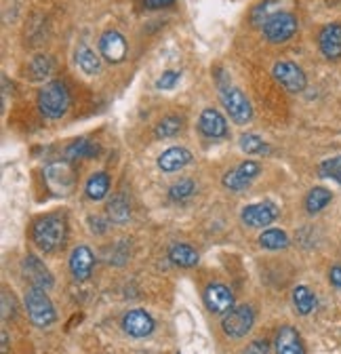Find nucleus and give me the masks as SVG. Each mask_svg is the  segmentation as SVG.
I'll return each instance as SVG.
<instances>
[{
  "mask_svg": "<svg viewBox=\"0 0 341 354\" xmlns=\"http://www.w3.org/2000/svg\"><path fill=\"white\" fill-rule=\"evenodd\" d=\"M95 255L89 247L78 245L70 255V272L76 281H87L93 272Z\"/></svg>",
  "mask_w": 341,
  "mask_h": 354,
  "instance_id": "12",
  "label": "nucleus"
},
{
  "mask_svg": "<svg viewBox=\"0 0 341 354\" xmlns=\"http://www.w3.org/2000/svg\"><path fill=\"white\" fill-rule=\"evenodd\" d=\"M51 72H53V62H51V57H47V55H36V57L30 62V76H32L34 80L47 78Z\"/></svg>",
  "mask_w": 341,
  "mask_h": 354,
  "instance_id": "30",
  "label": "nucleus"
},
{
  "mask_svg": "<svg viewBox=\"0 0 341 354\" xmlns=\"http://www.w3.org/2000/svg\"><path fill=\"white\" fill-rule=\"evenodd\" d=\"M293 304H295V308H297V313H300L302 317H308L310 313H314V308H316V297H314V293H312L308 287L300 285V287H295V289H293Z\"/></svg>",
  "mask_w": 341,
  "mask_h": 354,
  "instance_id": "22",
  "label": "nucleus"
},
{
  "mask_svg": "<svg viewBox=\"0 0 341 354\" xmlns=\"http://www.w3.org/2000/svg\"><path fill=\"white\" fill-rule=\"evenodd\" d=\"M262 173V165L255 162V160H244L240 162L238 167L230 169L226 175H224V186L230 188V190H244L249 188L255 177Z\"/></svg>",
  "mask_w": 341,
  "mask_h": 354,
  "instance_id": "8",
  "label": "nucleus"
},
{
  "mask_svg": "<svg viewBox=\"0 0 341 354\" xmlns=\"http://www.w3.org/2000/svg\"><path fill=\"white\" fill-rule=\"evenodd\" d=\"M175 0H144V7L150 9V11H156V9H164V7H170Z\"/></svg>",
  "mask_w": 341,
  "mask_h": 354,
  "instance_id": "35",
  "label": "nucleus"
},
{
  "mask_svg": "<svg viewBox=\"0 0 341 354\" xmlns=\"http://www.w3.org/2000/svg\"><path fill=\"white\" fill-rule=\"evenodd\" d=\"M84 190H87V196L91 201H104L106 194H108V190H110V177H108V173H104V171L93 173L89 177L87 188H84Z\"/></svg>",
  "mask_w": 341,
  "mask_h": 354,
  "instance_id": "23",
  "label": "nucleus"
},
{
  "mask_svg": "<svg viewBox=\"0 0 341 354\" xmlns=\"http://www.w3.org/2000/svg\"><path fill=\"white\" fill-rule=\"evenodd\" d=\"M23 274L30 279L32 287H38V289H51L53 287V277L51 272L45 268V263H42L36 255H28L23 259Z\"/></svg>",
  "mask_w": 341,
  "mask_h": 354,
  "instance_id": "16",
  "label": "nucleus"
},
{
  "mask_svg": "<svg viewBox=\"0 0 341 354\" xmlns=\"http://www.w3.org/2000/svg\"><path fill=\"white\" fill-rule=\"evenodd\" d=\"M318 47L327 59L341 57V24H327L318 34Z\"/></svg>",
  "mask_w": 341,
  "mask_h": 354,
  "instance_id": "14",
  "label": "nucleus"
},
{
  "mask_svg": "<svg viewBox=\"0 0 341 354\" xmlns=\"http://www.w3.org/2000/svg\"><path fill=\"white\" fill-rule=\"evenodd\" d=\"M276 354H306L304 342L293 327H282L274 339Z\"/></svg>",
  "mask_w": 341,
  "mask_h": 354,
  "instance_id": "18",
  "label": "nucleus"
},
{
  "mask_svg": "<svg viewBox=\"0 0 341 354\" xmlns=\"http://www.w3.org/2000/svg\"><path fill=\"white\" fill-rule=\"evenodd\" d=\"M129 215H131L129 203H126V198L122 194H116L112 198V203L108 205V217L112 221H116V224H124V221L129 219Z\"/></svg>",
  "mask_w": 341,
  "mask_h": 354,
  "instance_id": "27",
  "label": "nucleus"
},
{
  "mask_svg": "<svg viewBox=\"0 0 341 354\" xmlns=\"http://www.w3.org/2000/svg\"><path fill=\"white\" fill-rule=\"evenodd\" d=\"M242 224L249 228H268L278 217V209L272 203H253L242 209Z\"/></svg>",
  "mask_w": 341,
  "mask_h": 354,
  "instance_id": "9",
  "label": "nucleus"
},
{
  "mask_svg": "<svg viewBox=\"0 0 341 354\" xmlns=\"http://www.w3.org/2000/svg\"><path fill=\"white\" fill-rule=\"evenodd\" d=\"M190 160H192V152L190 150H186V148H168L166 152L160 154L158 167L164 173H173V171H179L186 165H190Z\"/></svg>",
  "mask_w": 341,
  "mask_h": 354,
  "instance_id": "19",
  "label": "nucleus"
},
{
  "mask_svg": "<svg viewBox=\"0 0 341 354\" xmlns=\"http://www.w3.org/2000/svg\"><path fill=\"white\" fill-rule=\"evenodd\" d=\"M168 259L175 266H182V268H192V266L198 263V253L186 243H175L168 249Z\"/></svg>",
  "mask_w": 341,
  "mask_h": 354,
  "instance_id": "21",
  "label": "nucleus"
},
{
  "mask_svg": "<svg viewBox=\"0 0 341 354\" xmlns=\"http://www.w3.org/2000/svg\"><path fill=\"white\" fill-rule=\"evenodd\" d=\"M89 224H91V232H97V234L106 232V224L99 217H89Z\"/></svg>",
  "mask_w": 341,
  "mask_h": 354,
  "instance_id": "36",
  "label": "nucleus"
},
{
  "mask_svg": "<svg viewBox=\"0 0 341 354\" xmlns=\"http://www.w3.org/2000/svg\"><path fill=\"white\" fill-rule=\"evenodd\" d=\"M253 323H255L253 310L249 306H238V308H232L230 313L224 315L222 329H224V333L228 337L240 339V337H244L253 329Z\"/></svg>",
  "mask_w": 341,
  "mask_h": 354,
  "instance_id": "6",
  "label": "nucleus"
},
{
  "mask_svg": "<svg viewBox=\"0 0 341 354\" xmlns=\"http://www.w3.org/2000/svg\"><path fill=\"white\" fill-rule=\"evenodd\" d=\"M272 76L276 78V82L289 93H302L304 88H306V84H308L306 72L297 64H293V62H278L272 68Z\"/></svg>",
  "mask_w": 341,
  "mask_h": 354,
  "instance_id": "7",
  "label": "nucleus"
},
{
  "mask_svg": "<svg viewBox=\"0 0 341 354\" xmlns=\"http://www.w3.org/2000/svg\"><path fill=\"white\" fill-rule=\"evenodd\" d=\"M66 219L61 215H47L38 219L34 224V230H32V239H34V245L45 251V253H53L57 251L64 241H66Z\"/></svg>",
  "mask_w": 341,
  "mask_h": 354,
  "instance_id": "1",
  "label": "nucleus"
},
{
  "mask_svg": "<svg viewBox=\"0 0 341 354\" xmlns=\"http://www.w3.org/2000/svg\"><path fill=\"white\" fill-rule=\"evenodd\" d=\"M99 152V146L91 140H76L68 146L66 156L68 160H82V158H93Z\"/></svg>",
  "mask_w": 341,
  "mask_h": 354,
  "instance_id": "24",
  "label": "nucleus"
},
{
  "mask_svg": "<svg viewBox=\"0 0 341 354\" xmlns=\"http://www.w3.org/2000/svg\"><path fill=\"white\" fill-rule=\"evenodd\" d=\"M194 192H196V184H194L192 180H182V182H177V184L170 186L168 198H170V201H175V203H184V201H188Z\"/></svg>",
  "mask_w": 341,
  "mask_h": 354,
  "instance_id": "31",
  "label": "nucleus"
},
{
  "mask_svg": "<svg viewBox=\"0 0 341 354\" xmlns=\"http://www.w3.org/2000/svg\"><path fill=\"white\" fill-rule=\"evenodd\" d=\"M122 329L133 337H146L154 331V319L146 310H131L122 319Z\"/></svg>",
  "mask_w": 341,
  "mask_h": 354,
  "instance_id": "15",
  "label": "nucleus"
},
{
  "mask_svg": "<svg viewBox=\"0 0 341 354\" xmlns=\"http://www.w3.org/2000/svg\"><path fill=\"white\" fill-rule=\"evenodd\" d=\"M318 173H320V177H327V180L341 184V156L322 160V165L318 167Z\"/></svg>",
  "mask_w": 341,
  "mask_h": 354,
  "instance_id": "32",
  "label": "nucleus"
},
{
  "mask_svg": "<svg viewBox=\"0 0 341 354\" xmlns=\"http://www.w3.org/2000/svg\"><path fill=\"white\" fill-rule=\"evenodd\" d=\"M74 59L78 64V68L84 72V74H97L101 70V59L95 55V51L91 47H87L84 42H78V47H76V53H74Z\"/></svg>",
  "mask_w": 341,
  "mask_h": 354,
  "instance_id": "20",
  "label": "nucleus"
},
{
  "mask_svg": "<svg viewBox=\"0 0 341 354\" xmlns=\"http://www.w3.org/2000/svg\"><path fill=\"white\" fill-rule=\"evenodd\" d=\"M7 348H9V335H7V331L3 329V348H0V350H3V354L7 352Z\"/></svg>",
  "mask_w": 341,
  "mask_h": 354,
  "instance_id": "38",
  "label": "nucleus"
},
{
  "mask_svg": "<svg viewBox=\"0 0 341 354\" xmlns=\"http://www.w3.org/2000/svg\"><path fill=\"white\" fill-rule=\"evenodd\" d=\"M297 28H300V21H297V17L293 13L278 11L264 21V36L268 42L280 44V42H286L289 38H293Z\"/></svg>",
  "mask_w": 341,
  "mask_h": 354,
  "instance_id": "4",
  "label": "nucleus"
},
{
  "mask_svg": "<svg viewBox=\"0 0 341 354\" xmlns=\"http://www.w3.org/2000/svg\"><path fill=\"white\" fill-rule=\"evenodd\" d=\"M204 304L211 313L215 315H226L234 308V295L232 291L222 285V283H213L204 289Z\"/></svg>",
  "mask_w": 341,
  "mask_h": 354,
  "instance_id": "11",
  "label": "nucleus"
},
{
  "mask_svg": "<svg viewBox=\"0 0 341 354\" xmlns=\"http://www.w3.org/2000/svg\"><path fill=\"white\" fill-rule=\"evenodd\" d=\"M260 245L268 251H280L289 247V236L278 228H268L260 236Z\"/></svg>",
  "mask_w": 341,
  "mask_h": 354,
  "instance_id": "25",
  "label": "nucleus"
},
{
  "mask_svg": "<svg viewBox=\"0 0 341 354\" xmlns=\"http://www.w3.org/2000/svg\"><path fill=\"white\" fill-rule=\"evenodd\" d=\"M329 279H331V283H333L335 287H341V268H339V266H335V268H331Z\"/></svg>",
  "mask_w": 341,
  "mask_h": 354,
  "instance_id": "37",
  "label": "nucleus"
},
{
  "mask_svg": "<svg viewBox=\"0 0 341 354\" xmlns=\"http://www.w3.org/2000/svg\"><path fill=\"white\" fill-rule=\"evenodd\" d=\"M198 129L202 136L211 138V140H220V138H226L228 133V122L224 118L222 112L213 110V108H206L202 110L200 114V120H198Z\"/></svg>",
  "mask_w": 341,
  "mask_h": 354,
  "instance_id": "13",
  "label": "nucleus"
},
{
  "mask_svg": "<svg viewBox=\"0 0 341 354\" xmlns=\"http://www.w3.org/2000/svg\"><path fill=\"white\" fill-rule=\"evenodd\" d=\"M70 108V93H68V86L59 80L47 82L45 86L40 88L38 93V110L42 116L47 118H61Z\"/></svg>",
  "mask_w": 341,
  "mask_h": 354,
  "instance_id": "2",
  "label": "nucleus"
},
{
  "mask_svg": "<svg viewBox=\"0 0 341 354\" xmlns=\"http://www.w3.org/2000/svg\"><path fill=\"white\" fill-rule=\"evenodd\" d=\"M182 118L179 116H164L158 124H156V138L166 140V138H173L182 131Z\"/></svg>",
  "mask_w": 341,
  "mask_h": 354,
  "instance_id": "29",
  "label": "nucleus"
},
{
  "mask_svg": "<svg viewBox=\"0 0 341 354\" xmlns=\"http://www.w3.org/2000/svg\"><path fill=\"white\" fill-rule=\"evenodd\" d=\"M26 310H28V317L36 327H49L51 323H55L57 315H55V308L47 295L45 289H38V287H30L26 291Z\"/></svg>",
  "mask_w": 341,
  "mask_h": 354,
  "instance_id": "3",
  "label": "nucleus"
},
{
  "mask_svg": "<svg viewBox=\"0 0 341 354\" xmlns=\"http://www.w3.org/2000/svg\"><path fill=\"white\" fill-rule=\"evenodd\" d=\"M238 144H240V150L246 154H266L270 150L268 144L260 136H253V133H244V136H240Z\"/></svg>",
  "mask_w": 341,
  "mask_h": 354,
  "instance_id": "28",
  "label": "nucleus"
},
{
  "mask_svg": "<svg viewBox=\"0 0 341 354\" xmlns=\"http://www.w3.org/2000/svg\"><path fill=\"white\" fill-rule=\"evenodd\" d=\"M220 97H222V104H224V108L228 110V114H230V118L234 122L246 124L253 118V108H251L249 100L244 97V93L240 91V88L230 86V84L222 86Z\"/></svg>",
  "mask_w": 341,
  "mask_h": 354,
  "instance_id": "5",
  "label": "nucleus"
},
{
  "mask_svg": "<svg viewBox=\"0 0 341 354\" xmlns=\"http://www.w3.org/2000/svg\"><path fill=\"white\" fill-rule=\"evenodd\" d=\"M47 182H49V186L55 192L66 194L72 188V184H74V173H72L70 165L68 162H53V165H49L47 167Z\"/></svg>",
  "mask_w": 341,
  "mask_h": 354,
  "instance_id": "17",
  "label": "nucleus"
},
{
  "mask_svg": "<svg viewBox=\"0 0 341 354\" xmlns=\"http://www.w3.org/2000/svg\"><path fill=\"white\" fill-rule=\"evenodd\" d=\"M244 354H268V342H264V339L253 342V344L244 350Z\"/></svg>",
  "mask_w": 341,
  "mask_h": 354,
  "instance_id": "34",
  "label": "nucleus"
},
{
  "mask_svg": "<svg viewBox=\"0 0 341 354\" xmlns=\"http://www.w3.org/2000/svg\"><path fill=\"white\" fill-rule=\"evenodd\" d=\"M331 198H333V194L327 188H314L306 196V211L310 215H316V213H320L331 203Z\"/></svg>",
  "mask_w": 341,
  "mask_h": 354,
  "instance_id": "26",
  "label": "nucleus"
},
{
  "mask_svg": "<svg viewBox=\"0 0 341 354\" xmlns=\"http://www.w3.org/2000/svg\"><path fill=\"white\" fill-rule=\"evenodd\" d=\"M126 51H129V47H126V40H124V36L120 32L108 30V32L101 34V38H99V53L104 55L106 62L120 64L126 57Z\"/></svg>",
  "mask_w": 341,
  "mask_h": 354,
  "instance_id": "10",
  "label": "nucleus"
},
{
  "mask_svg": "<svg viewBox=\"0 0 341 354\" xmlns=\"http://www.w3.org/2000/svg\"><path fill=\"white\" fill-rule=\"evenodd\" d=\"M182 78V74L177 70H166L158 80H156V86L158 88H173L177 84V80Z\"/></svg>",
  "mask_w": 341,
  "mask_h": 354,
  "instance_id": "33",
  "label": "nucleus"
}]
</instances>
